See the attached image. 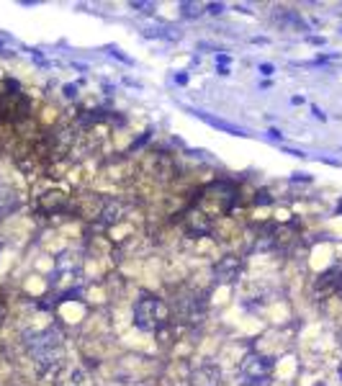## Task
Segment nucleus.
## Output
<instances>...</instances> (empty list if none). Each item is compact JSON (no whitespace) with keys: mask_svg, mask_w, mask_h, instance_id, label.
<instances>
[{"mask_svg":"<svg viewBox=\"0 0 342 386\" xmlns=\"http://www.w3.org/2000/svg\"><path fill=\"white\" fill-rule=\"evenodd\" d=\"M186 230H188V235H208L211 232V217H206V214H201V211H191L188 217H186Z\"/></svg>","mask_w":342,"mask_h":386,"instance_id":"0eeeda50","label":"nucleus"},{"mask_svg":"<svg viewBox=\"0 0 342 386\" xmlns=\"http://www.w3.org/2000/svg\"><path fill=\"white\" fill-rule=\"evenodd\" d=\"M260 73H262V75H273V65L262 62V65H260Z\"/></svg>","mask_w":342,"mask_h":386,"instance_id":"4468645a","label":"nucleus"},{"mask_svg":"<svg viewBox=\"0 0 342 386\" xmlns=\"http://www.w3.org/2000/svg\"><path fill=\"white\" fill-rule=\"evenodd\" d=\"M28 353H31V358H34V363L41 371L60 366L62 358H65V338H62V332L57 327L34 332L31 340H28Z\"/></svg>","mask_w":342,"mask_h":386,"instance_id":"f257e3e1","label":"nucleus"},{"mask_svg":"<svg viewBox=\"0 0 342 386\" xmlns=\"http://www.w3.org/2000/svg\"><path fill=\"white\" fill-rule=\"evenodd\" d=\"M255 203H270L268 193H265V191H262V193H257V196H255Z\"/></svg>","mask_w":342,"mask_h":386,"instance_id":"ddd939ff","label":"nucleus"},{"mask_svg":"<svg viewBox=\"0 0 342 386\" xmlns=\"http://www.w3.org/2000/svg\"><path fill=\"white\" fill-rule=\"evenodd\" d=\"M240 273H242V263H240V257H235V255H224V257H219V263H214L216 284H222V286L235 284L237 278H240Z\"/></svg>","mask_w":342,"mask_h":386,"instance_id":"39448f33","label":"nucleus"},{"mask_svg":"<svg viewBox=\"0 0 342 386\" xmlns=\"http://www.w3.org/2000/svg\"><path fill=\"white\" fill-rule=\"evenodd\" d=\"M181 8H183V16H186V18H196V16H201V8L196 6V3H181Z\"/></svg>","mask_w":342,"mask_h":386,"instance_id":"9d476101","label":"nucleus"},{"mask_svg":"<svg viewBox=\"0 0 342 386\" xmlns=\"http://www.w3.org/2000/svg\"><path fill=\"white\" fill-rule=\"evenodd\" d=\"M222 11H224V6H222V3H219V6H216V3H211V6H208V14H222Z\"/></svg>","mask_w":342,"mask_h":386,"instance_id":"f8f14e48","label":"nucleus"},{"mask_svg":"<svg viewBox=\"0 0 342 386\" xmlns=\"http://www.w3.org/2000/svg\"><path fill=\"white\" fill-rule=\"evenodd\" d=\"M75 93H78V88H75V85H65V95H68V98H73Z\"/></svg>","mask_w":342,"mask_h":386,"instance_id":"dca6fc26","label":"nucleus"},{"mask_svg":"<svg viewBox=\"0 0 342 386\" xmlns=\"http://www.w3.org/2000/svg\"><path fill=\"white\" fill-rule=\"evenodd\" d=\"M170 306V319L181 322V325H198L203 322L208 312V299L198 289H181L175 294L173 304Z\"/></svg>","mask_w":342,"mask_h":386,"instance_id":"f03ea898","label":"nucleus"},{"mask_svg":"<svg viewBox=\"0 0 342 386\" xmlns=\"http://www.w3.org/2000/svg\"><path fill=\"white\" fill-rule=\"evenodd\" d=\"M3 319H6V306H3V301H0V325H3Z\"/></svg>","mask_w":342,"mask_h":386,"instance_id":"f3484780","label":"nucleus"},{"mask_svg":"<svg viewBox=\"0 0 342 386\" xmlns=\"http://www.w3.org/2000/svg\"><path fill=\"white\" fill-rule=\"evenodd\" d=\"M216 60H219V62H222V65H224V68H227V65H229V57H227V55H219V57H216Z\"/></svg>","mask_w":342,"mask_h":386,"instance_id":"a211bd4d","label":"nucleus"},{"mask_svg":"<svg viewBox=\"0 0 342 386\" xmlns=\"http://www.w3.org/2000/svg\"><path fill=\"white\" fill-rule=\"evenodd\" d=\"M340 291H342V289H340Z\"/></svg>","mask_w":342,"mask_h":386,"instance_id":"6ab92c4d","label":"nucleus"},{"mask_svg":"<svg viewBox=\"0 0 342 386\" xmlns=\"http://www.w3.org/2000/svg\"><path fill=\"white\" fill-rule=\"evenodd\" d=\"M222 384V368L216 363H203L191 373L188 386H219Z\"/></svg>","mask_w":342,"mask_h":386,"instance_id":"423d86ee","label":"nucleus"},{"mask_svg":"<svg viewBox=\"0 0 342 386\" xmlns=\"http://www.w3.org/2000/svg\"><path fill=\"white\" fill-rule=\"evenodd\" d=\"M41 206L52 214V211H60V209H65V198L60 196V193H47L44 196V201H41Z\"/></svg>","mask_w":342,"mask_h":386,"instance_id":"1a4fd4ad","label":"nucleus"},{"mask_svg":"<svg viewBox=\"0 0 342 386\" xmlns=\"http://www.w3.org/2000/svg\"><path fill=\"white\" fill-rule=\"evenodd\" d=\"M170 322V306L165 299L144 294L134 304V325L141 332H160Z\"/></svg>","mask_w":342,"mask_h":386,"instance_id":"7ed1b4c3","label":"nucleus"},{"mask_svg":"<svg viewBox=\"0 0 342 386\" xmlns=\"http://www.w3.org/2000/svg\"><path fill=\"white\" fill-rule=\"evenodd\" d=\"M196 116H198V119H203V122H206V124H211V127H216V129H222V132H227V134L247 136V134H245V129L235 127V124H229V122H222V119H214V116L203 114V111H196Z\"/></svg>","mask_w":342,"mask_h":386,"instance_id":"6e6552de","label":"nucleus"},{"mask_svg":"<svg viewBox=\"0 0 342 386\" xmlns=\"http://www.w3.org/2000/svg\"><path fill=\"white\" fill-rule=\"evenodd\" d=\"M175 82H178V85H186V82H188V75H186V73L175 75Z\"/></svg>","mask_w":342,"mask_h":386,"instance_id":"2eb2a0df","label":"nucleus"},{"mask_svg":"<svg viewBox=\"0 0 342 386\" xmlns=\"http://www.w3.org/2000/svg\"><path fill=\"white\" fill-rule=\"evenodd\" d=\"M134 11H141V14H152L154 11V3H132Z\"/></svg>","mask_w":342,"mask_h":386,"instance_id":"9b49d317","label":"nucleus"},{"mask_svg":"<svg viewBox=\"0 0 342 386\" xmlns=\"http://www.w3.org/2000/svg\"><path fill=\"white\" fill-rule=\"evenodd\" d=\"M270 373H273V360L260 353H250L242 360L237 379H240V386H262L270 379Z\"/></svg>","mask_w":342,"mask_h":386,"instance_id":"20e7f679","label":"nucleus"}]
</instances>
